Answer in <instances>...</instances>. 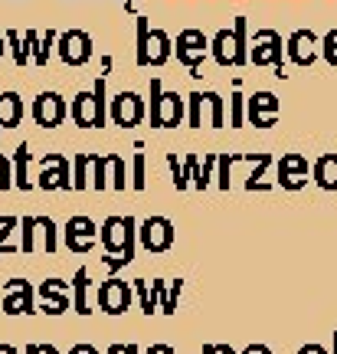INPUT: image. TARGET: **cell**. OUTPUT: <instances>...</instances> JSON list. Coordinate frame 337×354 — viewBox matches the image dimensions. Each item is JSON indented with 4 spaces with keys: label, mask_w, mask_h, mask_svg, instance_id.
Masks as SVG:
<instances>
[{
    "label": "cell",
    "mask_w": 337,
    "mask_h": 354,
    "mask_svg": "<svg viewBox=\"0 0 337 354\" xmlns=\"http://www.w3.org/2000/svg\"><path fill=\"white\" fill-rule=\"evenodd\" d=\"M184 105H187L184 122H187L190 128H203V112H206V102H203L200 88H197V92H190V95H184Z\"/></svg>",
    "instance_id": "32"
},
{
    "label": "cell",
    "mask_w": 337,
    "mask_h": 354,
    "mask_svg": "<svg viewBox=\"0 0 337 354\" xmlns=\"http://www.w3.org/2000/svg\"><path fill=\"white\" fill-rule=\"evenodd\" d=\"M242 165H252V171H249V177H246L242 187L246 190H272V184L262 180V177L269 174V167L275 165L272 154L269 151H249V154H242Z\"/></svg>",
    "instance_id": "20"
},
{
    "label": "cell",
    "mask_w": 337,
    "mask_h": 354,
    "mask_svg": "<svg viewBox=\"0 0 337 354\" xmlns=\"http://www.w3.org/2000/svg\"><path fill=\"white\" fill-rule=\"evenodd\" d=\"M56 46H59V59L66 66H86L92 59V37L86 30H66V33H59Z\"/></svg>",
    "instance_id": "17"
},
{
    "label": "cell",
    "mask_w": 337,
    "mask_h": 354,
    "mask_svg": "<svg viewBox=\"0 0 337 354\" xmlns=\"http://www.w3.org/2000/svg\"><path fill=\"white\" fill-rule=\"evenodd\" d=\"M66 99L59 92H39L33 99V122L39 128H59L66 122Z\"/></svg>",
    "instance_id": "18"
},
{
    "label": "cell",
    "mask_w": 337,
    "mask_h": 354,
    "mask_svg": "<svg viewBox=\"0 0 337 354\" xmlns=\"http://www.w3.org/2000/svg\"><path fill=\"white\" fill-rule=\"evenodd\" d=\"M73 165L69 158L59 151H50L46 158H39V174H37V184L39 190H69L73 187Z\"/></svg>",
    "instance_id": "10"
},
{
    "label": "cell",
    "mask_w": 337,
    "mask_h": 354,
    "mask_svg": "<svg viewBox=\"0 0 337 354\" xmlns=\"http://www.w3.org/2000/svg\"><path fill=\"white\" fill-rule=\"evenodd\" d=\"M73 305V295H69V282L63 279H46L39 286V308L37 312H46V315H63Z\"/></svg>",
    "instance_id": "19"
},
{
    "label": "cell",
    "mask_w": 337,
    "mask_h": 354,
    "mask_svg": "<svg viewBox=\"0 0 337 354\" xmlns=\"http://www.w3.org/2000/svg\"><path fill=\"white\" fill-rule=\"evenodd\" d=\"M20 227V216H0V256H13L20 253V246H13L10 236L13 230Z\"/></svg>",
    "instance_id": "34"
},
{
    "label": "cell",
    "mask_w": 337,
    "mask_h": 354,
    "mask_svg": "<svg viewBox=\"0 0 337 354\" xmlns=\"http://www.w3.org/2000/svg\"><path fill=\"white\" fill-rule=\"evenodd\" d=\"M0 308L7 315H33L37 312V292L26 279H10L3 282V299H0Z\"/></svg>",
    "instance_id": "14"
},
{
    "label": "cell",
    "mask_w": 337,
    "mask_h": 354,
    "mask_svg": "<svg viewBox=\"0 0 337 354\" xmlns=\"http://www.w3.org/2000/svg\"><path fill=\"white\" fill-rule=\"evenodd\" d=\"M39 354H59V351H56V344H39Z\"/></svg>",
    "instance_id": "51"
},
{
    "label": "cell",
    "mask_w": 337,
    "mask_h": 354,
    "mask_svg": "<svg viewBox=\"0 0 337 354\" xmlns=\"http://www.w3.org/2000/svg\"><path fill=\"white\" fill-rule=\"evenodd\" d=\"M128 187H135V190L148 187V158H144V151H137L135 161H131V180H128Z\"/></svg>",
    "instance_id": "37"
},
{
    "label": "cell",
    "mask_w": 337,
    "mask_h": 354,
    "mask_svg": "<svg viewBox=\"0 0 337 354\" xmlns=\"http://www.w3.org/2000/svg\"><path fill=\"white\" fill-rule=\"evenodd\" d=\"M308 180H311V161L301 151H285L275 161V187L295 194V190L308 187Z\"/></svg>",
    "instance_id": "9"
},
{
    "label": "cell",
    "mask_w": 337,
    "mask_h": 354,
    "mask_svg": "<svg viewBox=\"0 0 337 354\" xmlns=\"http://www.w3.org/2000/svg\"><path fill=\"white\" fill-rule=\"evenodd\" d=\"M13 187V167H10V161L0 154V190H10Z\"/></svg>",
    "instance_id": "44"
},
{
    "label": "cell",
    "mask_w": 337,
    "mask_h": 354,
    "mask_svg": "<svg viewBox=\"0 0 337 354\" xmlns=\"http://www.w3.org/2000/svg\"><path fill=\"white\" fill-rule=\"evenodd\" d=\"M318 53H321V59H325L331 69H337V26L327 30L325 37L318 39Z\"/></svg>",
    "instance_id": "36"
},
{
    "label": "cell",
    "mask_w": 337,
    "mask_h": 354,
    "mask_svg": "<svg viewBox=\"0 0 337 354\" xmlns=\"http://www.w3.org/2000/svg\"><path fill=\"white\" fill-rule=\"evenodd\" d=\"M203 354H216V348H213V344H203Z\"/></svg>",
    "instance_id": "54"
},
{
    "label": "cell",
    "mask_w": 337,
    "mask_h": 354,
    "mask_svg": "<svg viewBox=\"0 0 337 354\" xmlns=\"http://www.w3.org/2000/svg\"><path fill=\"white\" fill-rule=\"evenodd\" d=\"M151 128H177L187 115V105H184V95L177 92H167L161 86V79H151Z\"/></svg>",
    "instance_id": "4"
},
{
    "label": "cell",
    "mask_w": 337,
    "mask_h": 354,
    "mask_svg": "<svg viewBox=\"0 0 337 354\" xmlns=\"http://www.w3.org/2000/svg\"><path fill=\"white\" fill-rule=\"evenodd\" d=\"M23 118V99L17 92H0V135L3 128H17Z\"/></svg>",
    "instance_id": "24"
},
{
    "label": "cell",
    "mask_w": 337,
    "mask_h": 354,
    "mask_svg": "<svg viewBox=\"0 0 337 354\" xmlns=\"http://www.w3.org/2000/svg\"><path fill=\"white\" fill-rule=\"evenodd\" d=\"M141 354H177V348H171V344L157 342V344H151V348H144Z\"/></svg>",
    "instance_id": "46"
},
{
    "label": "cell",
    "mask_w": 337,
    "mask_h": 354,
    "mask_svg": "<svg viewBox=\"0 0 337 354\" xmlns=\"http://www.w3.org/2000/svg\"><path fill=\"white\" fill-rule=\"evenodd\" d=\"M88 187V154H75L73 158V190Z\"/></svg>",
    "instance_id": "38"
},
{
    "label": "cell",
    "mask_w": 337,
    "mask_h": 354,
    "mask_svg": "<svg viewBox=\"0 0 337 354\" xmlns=\"http://www.w3.org/2000/svg\"><path fill=\"white\" fill-rule=\"evenodd\" d=\"M334 354H337V331H334Z\"/></svg>",
    "instance_id": "57"
},
{
    "label": "cell",
    "mask_w": 337,
    "mask_h": 354,
    "mask_svg": "<svg viewBox=\"0 0 337 354\" xmlns=\"http://www.w3.org/2000/svg\"><path fill=\"white\" fill-rule=\"evenodd\" d=\"M278 115H282V102L275 92H252L249 99H246V122L256 128H272L278 122Z\"/></svg>",
    "instance_id": "15"
},
{
    "label": "cell",
    "mask_w": 337,
    "mask_h": 354,
    "mask_svg": "<svg viewBox=\"0 0 337 354\" xmlns=\"http://www.w3.org/2000/svg\"><path fill=\"white\" fill-rule=\"evenodd\" d=\"M13 187L20 190H30L33 187V180H30V174H26V167H30V148L26 145H20L17 151H13Z\"/></svg>",
    "instance_id": "28"
},
{
    "label": "cell",
    "mask_w": 337,
    "mask_h": 354,
    "mask_svg": "<svg viewBox=\"0 0 337 354\" xmlns=\"http://www.w3.org/2000/svg\"><path fill=\"white\" fill-rule=\"evenodd\" d=\"M108 158V187L115 190H125L128 187V167H125V158L122 154H105Z\"/></svg>",
    "instance_id": "33"
},
{
    "label": "cell",
    "mask_w": 337,
    "mask_h": 354,
    "mask_svg": "<svg viewBox=\"0 0 337 354\" xmlns=\"http://www.w3.org/2000/svg\"><path fill=\"white\" fill-rule=\"evenodd\" d=\"M3 43H7V39L0 37V59H3V53H7V50H3Z\"/></svg>",
    "instance_id": "56"
},
{
    "label": "cell",
    "mask_w": 337,
    "mask_h": 354,
    "mask_svg": "<svg viewBox=\"0 0 337 354\" xmlns=\"http://www.w3.org/2000/svg\"><path fill=\"white\" fill-rule=\"evenodd\" d=\"M122 3H125L128 10H135V0H122Z\"/></svg>",
    "instance_id": "55"
},
{
    "label": "cell",
    "mask_w": 337,
    "mask_h": 354,
    "mask_svg": "<svg viewBox=\"0 0 337 354\" xmlns=\"http://www.w3.org/2000/svg\"><path fill=\"white\" fill-rule=\"evenodd\" d=\"M135 302V292H131V282L118 276H108L99 286V308L105 315H125Z\"/></svg>",
    "instance_id": "11"
},
{
    "label": "cell",
    "mask_w": 337,
    "mask_h": 354,
    "mask_svg": "<svg viewBox=\"0 0 337 354\" xmlns=\"http://www.w3.org/2000/svg\"><path fill=\"white\" fill-rule=\"evenodd\" d=\"M216 348V354H239L236 348H229V344H213Z\"/></svg>",
    "instance_id": "50"
},
{
    "label": "cell",
    "mask_w": 337,
    "mask_h": 354,
    "mask_svg": "<svg viewBox=\"0 0 337 354\" xmlns=\"http://www.w3.org/2000/svg\"><path fill=\"white\" fill-rule=\"evenodd\" d=\"M39 246L46 253H56V223L50 216H23L20 220V253H37Z\"/></svg>",
    "instance_id": "7"
},
{
    "label": "cell",
    "mask_w": 337,
    "mask_h": 354,
    "mask_svg": "<svg viewBox=\"0 0 337 354\" xmlns=\"http://www.w3.org/2000/svg\"><path fill=\"white\" fill-rule=\"evenodd\" d=\"M69 354H99V348H95V344H73V348H69Z\"/></svg>",
    "instance_id": "49"
},
{
    "label": "cell",
    "mask_w": 337,
    "mask_h": 354,
    "mask_svg": "<svg viewBox=\"0 0 337 354\" xmlns=\"http://www.w3.org/2000/svg\"><path fill=\"white\" fill-rule=\"evenodd\" d=\"M246 125V95L239 92V82H236V92L229 95V128H242Z\"/></svg>",
    "instance_id": "35"
},
{
    "label": "cell",
    "mask_w": 337,
    "mask_h": 354,
    "mask_svg": "<svg viewBox=\"0 0 337 354\" xmlns=\"http://www.w3.org/2000/svg\"><path fill=\"white\" fill-rule=\"evenodd\" d=\"M0 354H20V351H17L13 344H0Z\"/></svg>",
    "instance_id": "52"
},
{
    "label": "cell",
    "mask_w": 337,
    "mask_h": 354,
    "mask_svg": "<svg viewBox=\"0 0 337 354\" xmlns=\"http://www.w3.org/2000/svg\"><path fill=\"white\" fill-rule=\"evenodd\" d=\"M318 33L314 30H295L291 37L285 39V63L298 66V69H311L318 63Z\"/></svg>",
    "instance_id": "13"
},
{
    "label": "cell",
    "mask_w": 337,
    "mask_h": 354,
    "mask_svg": "<svg viewBox=\"0 0 337 354\" xmlns=\"http://www.w3.org/2000/svg\"><path fill=\"white\" fill-rule=\"evenodd\" d=\"M239 158L242 154H229V151H220L216 154V177H213V184L220 190H229V174H233V167L239 165Z\"/></svg>",
    "instance_id": "30"
},
{
    "label": "cell",
    "mask_w": 337,
    "mask_h": 354,
    "mask_svg": "<svg viewBox=\"0 0 337 354\" xmlns=\"http://www.w3.org/2000/svg\"><path fill=\"white\" fill-rule=\"evenodd\" d=\"M105 354H141V348L137 344H112Z\"/></svg>",
    "instance_id": "45"
},
{
    "label": "cell",
    "mask_w": 337,
    "mask_h": 354,
    "mask_svg": "<svg viewBox=\"0 0 337 354\" xmlns=\"http://www.w3.org/2000/svg\"><path fill=\"white\" fill-rule=\"evenodd\" d=\"M69 295H73V308L79 312V315H88L92 308H88V269L82 266L79 272L73 276V286H69Z\"/></svg>",
    "instance_id": "26"
},
{
    "label": "cell",
    "mask_w": 337,
    "mask_h": 354,
    "mask_svg": "<svg viewBox=\"0 0 337 354\" xmlns=\"http://www.w3.org/2000/svg\"><path fill=\"white\" fill-rule=\"evenodd\" d=\"M203 102H206V122L210 128H226V102L220 92H203Z\"/></svg>",
    "instance_id": "31"
},
{
    "label": "cell",
    "mask_w": 337,
    "mask_h": 354,
    "mask_svg": "<svg viewBox=\"0 0 337 354\" xmlns=\"http://www.w3.org/2000/svg\"><path fill=\"white\" fill-rule=\"evenodd\" d=\"M23 354H39V344H26V351Z\"/></svg>",
    "instance_id": "53"
},
{
    "label": "cell",
    "mask_w": 337,
    "mask_h": 354,
    "mask_svg": "<svg viewBox=\"0 0 337 354\" xmlns=\"http://www.w3.org/2000/svg\"><path fill=\"white\" fill-rule=\"evenodd\" d=\"M108 115V102H105V79L95 82L92 92H79L73 99V122L79 128H102Z\"/></svg>",
    "instance_id": "6"
},
{
    "label": "cell",
    "mask_w": 337,
    "mask_h": 354,
    "mask_svg": "<svg viewBox=\"0 0 337 354\" xmlns=\"http://www.w3.org/2000/svg\"><path fill=\"white\" fill-rule=\"evenodd\" d=\"M298 354H327V348L325 344H318V342H311V344H301Z\"/></svg>",
    "instance_id": "48"
},
{
    "label": "cell",
    "mask_w": 337,
    "mask_h": 354,
    "mask_svg": "<svg viewBox=\"0 0 337 354\" xmlns=\"http://www.w3.org/2000/svg\"><path fill=\"white\" fill-rule=\"evenodd\" d=\"M26 46H30V63H37V66H46V59H50V46L56 43V33L52 30H46V37L39 39L33 30L26 33Z\"/></svg>",
    "instance_id": "25"
},
{
    "label": "cell",
    "mask_w": 337,
    "mask_h": 354,
    "mask_svg": "<svg viewBox=\"0 0 337 354\" xmlns=\"http://www.w3.org/2000/svg\"><path fill=\"white\" fill-rule=\"evenodd\" d=\"M210 56L216 66H249V17H236L233 26H223L210 37Z\"/></svg>",
    "instance_id": "2"
},
{
    "label": "cell",
    "mask_w": 337,
    "mask_h": 354,
    "mask_svg": "<svg viewBox=\"0 0 337 354\" xmlns=\"http://www.w3.org/2000/svg\"><path fill=\"white\" fill-rule=\"evenodd\" d=\"M197 174H200V158L190 151L184 158V180H187V187H197Z\"/></svg>",
    "instance_id": "43"
},
{
    "label": "cell",
    "mask_w": 337,
    "mask_h": 354,
    "mask_svg": "<svg viewBox=\"0 0 337 354\" xmlns=\"http://www.w3.org/2000/svg\"><path fill=\"white\" fill-rule=\"evenodd\" d=\"M7 43H10L13 46V63L17 66H26L30 63V46H26V39H20V33H17V30H10V33H7Z\"/></svg>",
    "instance_id": "40"
},
{
    "label": "cell",
    "mask_w": 337,
    "mask_h": 354,
    "mask_svg": "<svg viewBox=\"0 0 337 354\" xmlns=\"http://www.w3.org/2000/svg\"><path fill=\"white\" fill-rule=\"evenodd\" d=\"M311 180L321 190H327V194L337 190V154L334 151H327L311 161Z\"/></svg>",
    "instance_id": "23"
},
{
    "label": "cell",
    "mask_w": 337,
    "mask_h": 354,
    "mask_svg": "<svg viewBox=\"0 0 337 354\" xmlns=\"http://www.w3.org/2000/svg\"><path fill=\"white\" fill-rule=\"evenodd\" d=\"M88 187H108V158L105 154H88Z\"/></svg>",
    "instance_id": "29"
},
{
    "label": "cell",
    "mask_w": 337,
    "mask_h": 354,
    "mask_svg": "<svg viewBox=\"0 0 337 354\" xmlns=\"http://www.w3.org/2000/svg\"><path fill=\"white\" fill-rule=\"evenodd\" d=\"M108 115H112V122L118 128H137L144 122V115H148V105L144 99L137 95V92H118L112 102H108Z\"/></svg>",
    "instance_id": "12"
},
{
    "label": "cell",
    "mask_w": 337,
    "mask_h": 354,
    "mask_svg": "<svg viewBox=\"0 0 337 354\" xmlns=\"http://www.w3.org/2000/svg\"><path fill=\"white\" fill-rule=\"evenodd\" d=\"M137 243H141L151 256H161V253H167V250H174L177 227L167 216H148V220L137 223Z\"/></svg>",
    "instance_id": "8"
},
{
    "label": "cell",
    "mask_w": 337,
    "mask_h": 354,
    "mask_svg": "<svg viewBox=\"0 0 337 354\" xmlns=\"http://www.w3.org/2000/svg\"><path fill=\"white\" fill-rule=\"evenodd\" d=\"M239 354H272V348H269V344H259V342H256V344H246V348H242Z\"/></svg>",
    "instance_id": "47"
},
{
    "label": "cell",
    "mask_w": 337,
    "mask_h": 354,
    "mask_svg": "<svg viewBox=\"0 0 337 354\" xmlns=\"http://www.w3.org/2000/svg\"><path fill=\"white\" fill-rule=\"evenodd\" d=\"M171 53H177V63L187 66V73L193 79H200V66L206 63V56H210V37L197 30V26H190V30H180L177 33V43L171 46Z\"/></svg>",
    "instance_id": "5"
},
{
    "label": "cell",
    "mask_w": 337,
    "mask_h": 354,
    "mask_svg": "<svg viewBox=\"0 0 337 354\" xmlns=\"http://www.w3.org/2000/svg\"><path fill=\"white\" fill-rule=\"evenodd\" d=\"M157 289V312L164 315H177L180 305V292H184V279H151Z\"/></svg>",
    "instance_id": "22"
},
{
    "label": "cell",
    "mask_w": 337,
    "mask_h": 354,
    "mask_svg": "<svg viewBox=\"0 0 337 354\" xmlns=\"http://www.w3.org/2000/svg\"><path fill=\"white\" fill-rule=\"evenodd\" d=\"M174 39L167 37V30H148V39H144V66H164L174 53Z\"/></svg>",
    "instance_id": "21"
},
{
    "label": "cell",
    "mask_w": 337,
    "mask_h": 354,
    "mask_svg": "<svg viewBox=\"0 0 337 354\" xmlns=\"http://www.w3.org/2000/svg\"><path fill=\"white\" fill-rule=\"evenodd\" d=\"M135 20H137V53H135V63L144 69V39H148L151 24H148V17H135Z\"/></svg>",
    "instance_id": "42"
},
{
    "label": "cell",
    "mask_w": 337,
    "mask_h": 354,
    "mask_svg": "<svg viewBox=\"0 0 337 354\" xmlns=\"http://www.w3.org/2000/svg\"><path fill=\"white\" fill-rule=\"evenodd\" d=\"M102 246H105V259L102 266L108 269V276H118L125 266H131L137 250V220L135 216H105V223L99 227Z\"/></svg>",
    "instance_id": "1"
},
{
    "label": "cell",
    "mask_w": 337,
    "mask_h": 354,
    "mask_svg": "<svg viewBox=\"0 0 337 354\" xmlns=\"http://www.w3.org/2000/svg\"><path fill=\"white\" fill-rule=\"evenodd\" d=\"M249 63L252 66H272L275 76L285 79V43H282V33L272 30V26H262L256 30L249 39Z\"/></svg>",
    "instance_id": "3"
},
{
    "label": "cell",
    "mask_w": 337,
    "mask_h": 354,
    "mask_svg": "<svg viewBox=\"0 0 337 354\" xmlns=\"http://www.w3.org/2000/svg\"><path fill=\"white\" fill-rule=\"evenodd\" d=\"M131 292H135L137 305H141V312H144L148 318L157 312V289H154V282H148V279H135V282H131Z\"/></svg>",
    "instance_id": "27"
},
{
    "label": "cell",
    "mask_w": 337,
    "mask_h": 354,
    "mask_svg": "<svg viewBox=\"0 0 337 354\" xmlns=\"http://www.w3.org/2000/svg\"><path fill=\"white\" fill-rule=\"evenodd\" d=\"M63 240H66V250L69 253H79L86 256L95 240H99V227H95V220H88V216H69V223L63 227Z\"/></svg>",
    "instance_id": "16"
},
{
    "label": "cell",
    "mask_w": 337,
    "mask_h": 354,
    "mask_svg": "<svg viewBox=\"0 0 337 354\" xmlns=\"http://www.w3.org/2000/svg\"><path fill=\"white\" fill-rule=\"evenodd\" d=\"M167 167H171V180H174L177 190H190L187 180H184V161H177L174 151H167Z\"/></svg>",
    "instance_id": "41"
},
{
    "label": "cell",
    "mask_w": 337,
    "mask_h": 354,
    "mask_svg": "<svg viewBox=\"0 0 337 354\" xmlns=\"http://www.w3.org/2000/svg\"><path fill=\"white\" fill-rule=\"evenodd\" d=\"M213 177H216V151H210L206 158H203L200 174H197V187L193 190H206L213 184Z\"/></svg>",
    "instance_id": "39"
}]
</instances>
